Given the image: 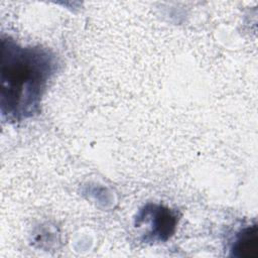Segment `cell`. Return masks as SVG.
I'll use <instances>...</instances> for the list:
<instances>
[{"mask_svg":"<svg viewBox=\"0 0 258 258\" xmlns=\"http://www.w3.org/2000/svg\"><path fill=\"white\" fill-rule=\"evenodd\" d=\"M145 221L150 225L148 236L153 241H165L174 232L176 218L171 211L162 206L147 205L137 216V222Z\"/></svg>","mask_w":258,"mask_h":258,"instance_id":"7a4b0ae2","label":"cell"},{"mask_svg":"<svg viewBox=\"0 0 258 258\" xmlns=\"http://www.w3.org/2000/svg\"><path fill=\"white\" fill-rule=\"evenodd\" d=\"M258 236L257 227L252 226L245 228L236 238L232 251L238 257H256L258 254Z\"/></svg>","mask_w":258,"mask_h":258,"instance_id":"3957f363","label":"cell"},{"mask_svg":"<svg viewBox=\"0 0 258 258\" xmlns=\"http://www.w3.org/2000/svg\"><path fill=\"white\" fill-rule=\"evenodd\" d=\"M56 70L54 54L41 46H23L1 37L0 109L8 121L38 113L48 81Z\"/></svg>","mask_w":258,"mask_h":258,"instance_id":"6da1fadb","label":"cell"}]
</instances>
